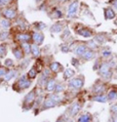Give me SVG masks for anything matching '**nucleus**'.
<instances>
[{"mask_svg":"<svg viewBox=\"0 0 117 122\" xmlns=\"http://www.w3.org/2000/svg\"><path fill=\"white\" fill-rule=\"evenodd\" d=\"M19 2L18 0H12L8 5L0 9V15L4 19H8L10 21H15L19 16Z\"/></svg>","mask_w":117,"mask_h":122,"instance_id":"1","label":"nucleus"},{"mask_svg":"<svg viewBox=\"0 0 117 122\" xmlns=\"http://www.w3.org/2000/svg\"><path fill=\"white\" fill-rule=\"evenodd\" d=\"M36 92H37V89L34 88L24 96V98L23 100V107L24 109H29L35 104V101H36V98H37V93Z\"/></svg>","mask_w":117,"mask_h":122,"instance_id":"2","label":"nucleus"},{"mask_svg":"<svg viewBox=\"0 0 117 122\" xmlns=\"http://www.w3.org/2000/svg\"><path fill=\"white\" fill-rule=\"evenodd\" d=\"M31 83H32V80L28 79L26 74H24L17 80V82L14 84L13 88H14V90L20 92V91H24V90H26L27 88H29Z\"/></svg>","mask_w":117,"mask_h":122,"instance_id":"3","label":"nucleus"},{"mask_svg":"<svg viewBox=\"0 0 117 122\" xmlns=\"http://www.w3.org/2000/svg\"><path fill=\"white\" fill-rule=\"evenodd\" d=\"M48 17L53 20H58L63 17V13L62 10L58 8V6H52L48 8Z\"/></svg>","mask_w":117,"mask_h":122,"instance_id":"4","label":"nucleus"},{"mask_svg":"<svg viewBox=\"0 0 117 122\" xmlns=\"http://www.w3.org/2000/svg\"><path fill=\"white\" fill-rule=\"evenodd\" d=\"M68 87L74 89V90H78L84 86V78L83 76H79V77H74L71 78L69 81H68Z\"/></svg>","mask_w":117,"mask_h":122,"instance_id":"5","label":"nucleus"},{"mask_svg":"<svg viewBox=\"0 0 117 122\" xmlns=\"http://www.w3.org/2000/svg\"><path fill=\"white\" fill-rule=\"evenodd\" d=\"M16 40L20 43V44H22V43H30L32 41V37H31V34H29L27 32H24V31H21V32H19L16 34L15 36Z\"/></svg>","mask_w":117,"mask_h":122,"instance_id":"6","label":"nucleus"},{"mask_svg":"<svg viewBox=\"0 0 117 122\" xmlns=\"http://www.w3.org/2000/svg\"><path fill=\"white\" fill-rule=\"evenodd\" d=\"M99 74L102 77L105 78V79H109L111 77V75H112L109 65L108 64H105V63L104 64H102L101 66H100V68H99Z\"/></svg>","mask_w":117,"mask_h":122,"instance_id":"7","label":"nucleus"},{"mask_svg":"<svg viewBox=\"0 0 117 122\" xmlns=\"http://www.w3.org/2000/svg\"><path fill=\"white\" fill-rule=\"evenodd\" d=\"M78 8H79V2L78 0H74L69 5L67 6V11H66V16L68 18H72L77 14Z\"/></svg>","mask_w":117,"mask_h":122,"instance_id":"8","label":"nucleus"},{"mask_svg":"<svg viewBox=\"0 0 117 122\" xmlns=\"http://www.w3.org/2000/svg\"><path fill=\"white\" fill-rule=\"evenodd\" d=\"M31 37H32V42L39 46L42 45L44 42V34L41 31H33L31 33Z\"/></svg>","mask_w":117,"mask_h":122,"instance_id":"9","label":"nucleus"},{"mask_svg":"<svg viewBox=\"0 0 117 122\" xmlns=\"http://www.w3.org/2000/svg\"><path fill=\"white\" fill-rule=\"evenodd\" d=\"M12 52L15 56V58L18 60V61H22L24 58V51L21 47V45H19V46H16V47H13L12 48Z\"/></svg>","mask_w":117,"mask_h":122,"instance_id":"10","label":"nucleus"},{"mask_svg":"<svg viewBox=\"0 0 117 122\" xmlns=\"http://www.w3.org/2000/svg\"><path fill=\"white\" fill-rule=\"evenodd\" d=\"M57 106H58V104L50 97V98L44 100L43 104L41 106V110H45V109H48V108H52V107H55Z\"/></svg>","mask_w":117,"mask_h":122,"instance_id":"11","label":"nucleus"},{"mask_svg":"<svg viewBox=\"0 0 117 122\" xmlns=\"http://www.w3.org/2000/svg\"><path fill=\"white\" fill-rule=\"evenodd\" d=\"M49 68H50L51 71L53 73H55V74L63 71V66L60 63H58V62H52V63H50V64H49Z\"/></svg>","mask_w":117,"mask_h":122,"instance_id":"12","label":"nucleus"},{"mask_svg":"<svg viewBox=\"0 0 117 122\" xmlns=\"http://www.w3.org/2000/svg\"><path fill=\"white\" fill-rule=\"evenodd\" d=\"M56 85H57L56 79H55L54 77H51L50 79L47 81L46 86H45V89H46L47 92H49V93H54V92H55Z\"/></svg>","mask_w":117,"mask_h":122,"instance_id":"13","label":"nucleus"},{"mask_svg":"<svg viewBox=\"0 0 117 122\" xmlns=\"http://www.w3.org/2000/svg\"><path fill=\"white\" fill-rule=\"evenodd\" d=\"M50 31L52 33H60L63 31V25L62 22H57L54 25H52V26L50 27Z\"/></svg>","mask_w":117,"mask_h":122,"instance_id":"14","label":"nucleus"},{"mask_svg":"<svg viewBox=\"0 0 117 122\" xmlns=\"http://www.w3.org/2000/svg\"><path fill=\"white\" fill-rule=\"evenodd\" d=\"M87 46L85 45V44H79V45H77L76 47H75V49H74V54L76 55V56H78V57H82L84 54H85V52L87 51Z\"/></svg>","mask_w":117,"mask_h":122,"instance_id":"15","label":"nucleus"},{"mask_svg":"<svg viewBox=\"0 0 117 122\" xmlns=\"http://www.w3.org/2000/svg\"><path fill=\"white\" fill-rule=\"evenodd\" d=\"M16 75H17V70L16 69H9L8 72L2 78V81H3V82H9V81L11 80L12 78L16 77Z\"/></svg>","mask_w":117,"mask_h":122,"instance_id":"16","label":"nucleus"},{"mask_svg":"<svg viewBox=\"0 0 117 122\" xmlns=\"http://www.w3.org/2000/svg\"><path fill=\"white\" fill-rule=\"evenodd\" d=\"M77 33L79 34V35H81V36H83V37H86V38H89V37H91L93 35L92 30L89 29V28H86V27L78 29L77 30Z\"/></svg>","mask_w":117,"mask_h":122,"instance_id":"17","label":"nucleus"},{"mask_svg":"<svg viewBox=\"0 0 117 122\" xmlns=\"http://www.w3.org/2000/svg\"><path fill=\"white\" fill-rule=\"evenodd\" d=\"M12 25H13L12 21H10V20H8V19L1 18V20H0V27H1L2 29H9L12 26Z\"/></svg>","mask_w":117,"mask_h":122,"instance_id":"18","label":"nucleus"},{"mask_svg":"<svg viewBox=\"0 0 117 122\" xmlns=\"http://www.w3.org/2000/svg\"><path fill=\"white\" fill-rule=\"evenodd\" d=\"M10 34H11V31L8 29H2L0 31V42H4L6 40H8L10 38Z\"/></svg>","mask_w":117,"mask_h":122,"instance_id":"19","label":"nucleus"},{"mask_svg":"<svg viewBox=\"0 0 117 122\" xmlns=\"http://www.w3.org/2000/svg\"><path fill=\"white\" fill-rule=\"evenodd\" d=\"M80 110H81V105H80V104H78V103L73 104L72 107H71L70 109H69V111H70V115H71V116L76 115Z\"/></svg>","mask_w":117,"mask_h":122,"instance_id":"20","label":"nucleus"},{"mask_svg":"<svg viewBox=\"0 0 117 122\" xmlns=\"http://www.w3.org/2000/svg\"><path fill=\"white\" fill-rule=\"evenodd\" d=\"M31 55L35 59L40 56V48H39V45H37L35 43L31 44Z\"/></svg>","mask_w":117,"mask_h":122,"instance_id":"21","label":"nucleus"},{"mask_svg":"<svg viewBox=\"0 0 117 122\" xmlns=\"http://www.w3.org/2000/svg\"><path fill=\"white\" fill-rule=\"evenodd\" d=\"M20 45H21V47H22V49H23V51H24V53L25 56L31 54V44L30 43L25 42V43H22Z\"/></svg>","mask_w":117,"mask_h":122,"instance_id":"22","label":"nucleus"},{"mask_svg":"<svg viewBox=\"0 0 117 122\" xmlns=\"http://www.w3.org/2000/svg\"><path fill=\"white\" fill-rule=\"evenodd\" d=\"M95 57V52L92 50V49H87V51L85 52V54L81 57L83 60H85V61H90V60H92L93 58Z\"/></svg>","mask_w":117,"mask_h":122,"instance_id":"23","label":"nucleus"},{"mask_svg":"<svg viewBox=\"0 0 117 122\" xmlns=\"http://www.w3.org/2000/svg\"><path fill=\"white\" fill-rule=\"evenodd\" d=\"M75 74V71L74 69H71V68H66V69H63V79L66 80V79H70L71 77H73Z\"/></svg>","mask_w":117,"mask_h":122,"instance_id":"24","label":"nucleus"},{"mask_svg":"<svg viewBox=\"0 0 117 122\" xmlns=\"http://www.w3.org/2000/svg\"><path fill=\"white\" fill-rule=\"evenodd\" d=\"M115 17V13L111 8H106L104 9V18L105 20H112Z\"/></svg>","mask_w":117,"mask_h":122,"instance_id":"25","label":"nucleus"},{"mask_svg":"<svg viewBox=\"0 0 117 122\" xmlns=\"http://www.w3.org/2000/svg\"><path fill=\"white\" fill-rule=\"evenodd\" d=\"M37 69L35 68V66H33V67H31L30 69L27 71V73H26V76H27V78L28 79H30V80H33V79H35L36 78V76H37Z\"/></svg>","mask_w":117,"mask_h":122,"instance_id":"26","label":"nucleus"},{"mask_svg":"<svg viewBox=\"0 0 117 122\" xmlns=\"http://www.w3.org/2000/svg\"><path fill=\"white\" fill-rule=\"evenodd\" d=\"M32 25L34 26V31H41V30H43V29L47 26V25H46L44 23H42V22H36V23H34Z\"/></svg>","mask_w":117,"mask_h":122,"instance_id":"27","label":"nucleus"},{"mask_svg":"<svg viewBox=\"0 0 117 122\" xmlns=\"http://www.w3.org/2000/svg\"><path fill=\"white\" fill-rule=\"evenodd\" d=\"M93 100L95 102H99V103H105V102H107V97L105 95H102V94H99V95H97L96 97L93 98Z\"/></svg>","mask_w":117,"mask_h":122,"instance_id":"28","label":"nucleus"},{"mask_svg":"<svg viewBox=\"0 0 117 122\" xmlns=\"http://www.w3.org/2000/svg\"><path fill=\"white\" fill-rule=\"evenodd\" d=\"M50 79L49 77H47V76H45V75H43V74H41V76L39 77V79H38V85L40 86V87H43V86H46V83H47V81Z\"/></svg>","mask_w":117,"mask_h":122,"instance_id":"29","label":"nucleus"},{"mask_svg":"<svg viewBox=\"0 0 117 122\" xmlns=\"http://www.w3.org/2000/svg\"><path fill=\"white\" fill-rule=\"evenodd\" d=\"M91 114L89 113H85V114H82L79 118H78V122H91Z\"/></svg>","mask_w":117,"mask_h":122,"instance_id":"30","label":"nucleus"},{"mask_svg":"<svg viewBox=\"0 0 117 122\" xmlns=\"http://www.w3.org/2000/svg\"><path fill=\"white\" fill-rule=\"evenodd\" d=\"M7 55V44H0V59H3Z\"/></svg>","mask_w":117,"mask_h":122,"instance_id":"31","label":"nucleus"},{"mask_svg":"<svg viewBox=\"0 0 117 122\" xmlns=\"http://www.w3.org/2000/svg\"><path fill=\"white\" fill-rule=\"evenodd\" d=\"M103 85H102V84H96V85H94V88H93V91H94V93H96V94H101V93H102V91H103Z\"/></svg>","mask_w":117,"mask_h":122,"instance_id":"32","label":"nucleus"},{"mask_svg":"<svg viewBox=\"0 0 117 122\" xmlns=\"http://www.w3.org/2000/svg\"><path fill=\"white\" fill-rule=\"evenodd\" d=\"M64 89H65V87H64L63 84H62V83H57L54 93H56V94H61L62 92H63V91H64Z\"/></svg>","mask_w":117,"mask_h":122,"instance_id":"33","label":"nucleus"},{"mask_svg":"<svg viewBox=\"0 0 117 122\" xmlns=\"http://www.w3.org/2000/svg\"><path fill=\"white\" fill-rule=\"evenodd\" d=\"M14 66H15V64H14V61L12 59H6L4 61V66H6L8 68H12Z\"/></svg>","mask_w":117,"mask_h":122,"instance_id":"34","label":"nucleus"},{"mask_svg":"<svg viewBox=\"0 0 117 122\" xmlns=\"http://www.w3.org/2000/svg\"><path fill=\"white\" fill-rule=\"evenodd\" d=\"M107 99H108L109 101H114L117 99V92L114 90H111L110 92L108 93V95H107Z\"/></svg>","mask_w":117,"mask_h":122,"instance_id":"35","label":"nucleus"},{"mask_svg":"<svg viewBox=\"0 0 117 122\" xmlns=\"http://www.w3.org/2000/svg\"><path fill=\"white\" fill-rule=\"evenodd\" d=\"M95 41L98 43V44H102L103 42H104V40H105V38L102 35V34H98V35H96L95 36Z\"/></svg>","mask_w":117,"mask_h":122,"instance_id":"36","label":"nucleus"},{"mask_svg":"<svg viewBox=\"0 0 117 122\" xmlns=\"http://www.w3.org/2000/svg\"><path fill=\"white\" fill-rule=\"evenodd\" d=\"M9 69H10V68H8V67H6V66H1V67H0V79H2V78L4 77V75L8 72Z\"/></svg>","mask_w":117,"mask_h":122,"instance_id":"37","label":"nucleus"},{"mask_svg":"<svg viewBox=\"0 0 117 122\" xmlns=\"http://www.w3.org/2000/svg\"><path fill=\"white\" fill-rule=\"evenodd\" d=\"M69 46H68L67 44H62L61 45V51L63 53H67V52H69Z\"/></svg>","mask_w":117,"mask_h":122,"instance_id":"38","label":"nucleus"},{"mask_svg":"<svg viewBox=\"0 0 117 122\" xmlns=\"http://www.w3.org/2000/svg\"><path fill=\"white\" fill-rule=\"evenodd\" d=\"M11 1H12V0H0V9L5 7L6 5H8Z\"/></svg>","mask_w":117,"mask_h":122,"instance_id":"39","label":"nucleus"},{"mask_svg":"<svg viewBox=\"0 0 117 122\" xmlns=\"http://www.w3.org/2000/svg\"><path fill=\"white\" fill-rule=\"evenodd\" d=\"M88 45H89L90 49H94L98 46V43L95 41V40H91V41H89V43H88Z\"/></svg>","mask_w":117,"mask_h":122,"instance_id":"40","label":"nucleus"},{"mask_svg":"<svg viewBox=\"0 0 117 122\" xmlns=\"http://www.w3.org/2000/svg\"><path fill=\"white\" fill-rule=\"evenodd\" d=\"M102 55L103 58H108V57L111 56V52H110V51L104 50V51H102Z\"/></svg>","mask_w":117,"mask_h":122,"instance_id":"41","label":"nucleus"},{"mask_svg":"<svg viewBox=\"0 0 117 122\" xmlns=\"http://www.w3.org/2000/svg\"><path fill=\"white\" fill-rule=\"evenodd\" d=\"M111 111L113 113H117V104H115L111 107Z\"/></svg>","mask_w":117,"mask_h":122,"instance_id":"42","label":"nucleus"},{"mask_svg":"<svg viewBox=\"0 0 117 122\" xmlns=\"http://www.w3.org/2000/svg\"><path fill=\"white\" fill-rule=\"evenodd\" d=\"M34 1H35L37 4H39V3H43V2L45 1V0H34Z\"/></svg>","mask_w":117,"mask_h":122,"instance_id":"43","label":"nucleus"},{"mask_svg":"<svg viewBox=\"0 0 117 122\" xmlns=\"http://www.w3.org/2000/svg\"><path fill=\"white\" fill-rule=\"evenodd\" d=\"M113 120H114V122H117V116H115V117H114V119H113Z\"/></svg>","mask_w":117,"mask_h":122,"instance_id":"44","label":"nucleus"},{"mask_svg":"<svg viewBox=\"0 0 117 122\" xmlns=\"http://www.w3.org/2000/svg\"><path fill=\"white\" fill-rule=\"evenodd\" d=\"M57 122H63V121H62V120H58Z\"/></svg>","mask_w":117,"mask_h":122,"instance_id":"45","label":"nucleus"},{"mask_svg":"<svg viewBox=\"0 0 117 122\" xmlns=\"http://www.w3.org/2000/svg\"><path fill=\"white\" fill-rule=\"evenodd\" d=\"M1 66H1V62H0V67H1Z\"/></svg>","mask_w":117,"mask_h":122,"instance_id":"46","label":"nucleus"},{"mask_svg":"<svg viewBox=\"0 0 117 122\" xmlns=\"http://www.w3.org/2000/svg\"><path fill=\"white\" fill-rule=\"evenodd\" d=\"M45 1H47V0H45Z\"/></svg>","mask_w":117,"mask_h":122,"instance_id":"47","label":"nucleus"}]
</instances>
